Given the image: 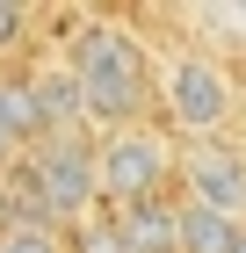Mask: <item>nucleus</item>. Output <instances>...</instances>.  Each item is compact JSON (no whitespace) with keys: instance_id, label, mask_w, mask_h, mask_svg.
Wrapping results in <instances>:
<instances>
[{"instance_id":"obj_1","label":"nucleus","mask_w":246,"mask_h":253,"mask_svg":"<svg viewBox=\"0 0 246 253\" xmlns=\"http://www.w3.org/2000/svg\"><path fill=\"white\" fill-rule=\"evenodd\" d=\"M65 65H73V80H80L87 116L109 123V130H131L138 101H145V43H138L123 22H87Z\"/></svg>"},{"instance_id":"obj_2","label":"nucleus","mask_w":246,"mask_h":253,"mask_svg":"<svg viewBox=\"0 0 246 253\" xmlns=\"http://www.w3.org/2000/svg\"><path fill=\"white\" fill-rule=\"evenodd\" d=\"M101 159V203H116V210H138V203H159L167 195V174L181 167V159L167 152V137L145 130V123H131V130H109L95 145Z\"/></svg>"},{"instance_id":"obj_3","label":"nucleus","mask_w":246,"mask_h":253,"mask_svg":"<svg viewBox=\"0 0 246 253\" xmlns=\"http://www.w3.org/2000/svg\"><path fill=\"white\" fill-rule=\"evenodd\" d=\"M29 181H37V203L58 217V224H87L101 203V159L87 137H44L37 159H29Z\"/></svg>"},{"instance_id":"obj_4","label":"nucleus","mask_w":246,"mask_h":253,"mask_svg":"<svg viewBox=\"0 0 246 253\" xmlns=\"http://www.w3.org/2000/svg\"><path fill=\"white\" fill-rule=\"evenodd\" d=\"M159 94H167V123L189 130V137H217L232 123V109H239L232 73L217 58H203V51H181V58L167 65V80H159Z\"/></svg>"},{"instance_id":"obj_5","label":"nucleus","mask_w":246,"mask_h":253,"mask_svg":"<svg viewBox=\"0 0 246 253\" xmlns=\"http://www.w3.org/2000/svg\"><path fill=\"white\" fill-rule=\"evenodd\" d=\"M181 188H189V203H203V210H225L246 224V159L225 152V145H203V152L181 159Z\"/></svg>"},{"instance_id":"obj_6","label":"nucleus","mask_w":246,"mask_h":253,"mask_svg":"<svg viewBox=\"0 0 246 253\" xmlns=\"http://www.w3.org/2000/svg\"><path fill=\"white\" fill-rule=\"evenodd\" d=\"M131 253H181V203H138V210H116Z\"/></svg>"},{"instance_id":"obj_7","label":"nucleus","mask_w":246,"mask_h":253,"mask_svg":"<svg viewBox=\"0 0 246 253\" xmlns=\"http://www.w3.org/2000/svg\"><path fill=\"white\" fill-rule=\"evenodd\" d=\"M246 224L225 210H203V203H181V253H239Z\"/></svg>"},{"instance_id":"obj_8","label":"nucleus","mask_w":246,"mask_h":253,"mask_svg":"<svg viewBox=\"0 0 246 253\" xmlns=\"http://www.w3.org/2000/svg\"><path fill=\"white\" fill-rule=\"evenodd\" d=\"M73 253H131V239L116 217H87V224H73Z\"/></svg>"},{"instance_id":"obj_9","label":"nucleus","mask_w":246,"mask_h":253,"mask_svg":"<svg viewBox=\"0 0 246 253\" xmlns=\"http://www.w3.org/2000/svg\"><path fill=\"white\" fill-rule=\"evenodd\" d=\"M0 253H65V246H58L44 224H7V232H0Z\"/></svg>"},{"instance_id":"obj_10","label":"nucleus","mask_w":246,"mask_h":253,"mask_svg":"<svg viewBox=\"0 0 246 253\" xmlns=\"http://www.w3.org/2000/svg\"><path fill=\"white\" fill-rule=\"evenodd\" d=\"M22 29H29V15H22V7H7V0H0V51H7V43H15Z\"/></svg>"},{"instance_id":"obj_11","label":"nucleus","mask_w":246,"mask_h":253,"mask_svg":"<svg viewBox=\"0 0 246 253\" xmlns=\"http://www.w3.org/2000/svg\"><path fill=\"white\" fill-rule=\"evenodd\" d=\"M239 253H246V239H239Z\"/></svg>"}]
</instances>
